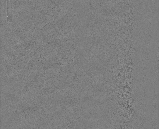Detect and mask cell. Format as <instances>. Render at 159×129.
Returning a JSON list of instances; mask_svg holds the SVG:
<instances>
[{
  "label": "cell",
  "instance_id": "1",
  "mask_svg": "<svg viewBox=\"0 0 159 129\" xmlns=\"http://www.w3.org/2000/svg\"><path fill=\"white\" fill-rule=\"evenodd\" d=\"M7 15H8V20L9 22L13 21V16H12V12H13V3L12 1H7Z\"/></svg>",
  "mask_w": 159,
  "mask_h": 129
}]
</instances>
